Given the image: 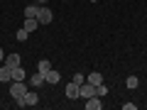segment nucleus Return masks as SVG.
Returning <instances> with one entry per match:
<instances>
[{
  "mask_svg": "<svg viewBox=\"0 0 147 110\" xmlns=\"http://www.w3.org/2000/svg\"><path fill=\"white\" fill-rule=\"evenodd\" d=\"M5 61V52H3V49H0V64Z\"/></svg>",
  "mask_w": 147,
  "mask_h": 110,
  "instance_id": "nucleus-20",
  "label": "nucleus"
},
{
  "mask_svg": "<svg viewBox=\"0 0 147 110\" xmlns=\"http://www.w3.org/2000/svg\"><path fill=\"white\" fill-rule=\"evenodd\" d=\"M20 61H22V59H20V54H7L3 64H5V66H10V68H15V66H20Z\"/></svg>",
  "mask_w": 147,
  "mask_h": 110,
  "instance_id": "nucleus-8",
  "label": "nucleus"
},
{
  "mask_svg": "<svg viewBox=\"0 0 147 110\" xmlns=\"http://www.w3.org/2000/svg\"><path fill=\"white\" fill-rule=\"evenodd\" d=\"M86 81L93 83V86H98V83H103V73H100V71H91L88 76H86Z\"/></svg>",
  "mask_w": 147,
  "mask_h": 110,
  "instance_id": "nucleus-9",
  "label": "nucleus"
},
{
  "mask_svg": "<svg viewBox=\"0 0 147 110\" xmlns=\"http://www.w3.org/2000/svg\"><path fill=\"white\" fill-rule=\"evenodd\" d=\"M22 27H25L27 32H34L37 27H39V22H37V17H25V22H22Z\"/></svg>",
  "mask_w": 147,
  "mask_h": 110,
  "instance_id": "nucleus-11",
  "label": "nucleus"
},
{
  "mask_svg": "<svg viewBox=\"0 0 147 110\" xmlns=\"http://www.w3.org/2000/svg\"><path fill=\"white\" fill-rule=\"evenodd\" d=\"M25 78H27V73H25V68H22V66L12 68V81H25Z\"/></svg>",
  "mask_w": 147,
  "mask_h": 110,
  "instance_id": "nucleus-13",
  "label": "nucleus"
},
{
  "mask_svg": "<svg viewBox=\"0 0 147 110\" xmlns=\"http://www.w3.org/2000/svg\"><path fill=\"white\" fill-rule=\"evenodd\" d=\"M84 81H86V76H84V73H76V76H74V83H84Z\"/></svg>",
  "mask_w": 147,
  "mask_h": 110,
  "instance_id": "nucleus-19",
  "label": "nucleus"
},
{
  "mask_svg": "<svg viewBox=\"0 0 147 110\" xmlns=\"http://www.w3.org/2000/svg\"><path fill=\"white\" fill-rule=\"evenodd\" d=\"M125 86H127V88H130V91H135L137 86H140V81H137V76H127V81H125Z\"/></svg>",
  "mask_w": 147,
  "mask_h": 110,
  "instance_id": "nucleus-16",
  "label": "nucleus"
},
{
  "mask_svg": "<svg viewBox=\"0 0 147 110\" xmlns=\"http://www.w3.org/2000/svg\"><path fill=\"white\" fill-rule=\"evenodd\" d=\"M49 68H52V61H49V59H39V64H37V71H39V73H47Z\"/></svg>",
  "mask_w": 147,
  "mask_h": 110,
  "instance_id": "nucleus-14",
  "label": "nucleus"
},
{
  "mask_svg": "<svg viewBox=\"0 0 147 110\" xmlns=\"http://www.w3.org/2000/svg\"><path fill=\"white\" fill-rule=\"evenodd\" d=\"M27 91H30V88H27V83H22V81H12V86H10V95L15 100H20Z\"/></svg>",
  "mask_w": 147,
  "mask_h": 110,
  "instance_id": "nucleus-1",
  "label": "nucleus"
},
{
  "mask_svg": "<svg viewBox=\"0 0 147 110\" xmlns=\"http://www.w3.org/2000/svg\"><path fill=\"white\" fill-rule=\"evenodd\" d=\"M66 98H71V100L79 98V83H74V81H71V83L66 86Z\"/></svg>",
  "mask_w": 147,
  "mask_h": 110,
  "instance_id": "nucleus-10",
  "label": "nucleus"
},
{
  "mask_svg": "<svg viewBox=\"0 0 147 110\" xmlns=\"http://www.w3.org/2000/svg\"><path fill=\"white\" fill-rule=\"evenodd\" d=\"M30 83L34 86V88H39V86H44V83H47V81H44V73L34 71V73H32V76H30Z\"/></svg>",
  "mask_w": 147,
  "mask_h": 110,
  "instance_id": "nucleus-7",
  "label": "nucleus"
},
{
  "mask_svg": "<svg viewBox=\"0 0 147 110\" xmlns=\"http://www.w3.org/2000/svg\"><path fill=\"white\" fill-rule=\"evenodd\" d=\"M27 34H30V32H27L25 27H20V30H17V39H20V42H25V39H27Z\"/></svg>",
  "mask_w": 147,
  "mask_h": 110,
  "instance_id": "nucleus-17",
  "label": "nucleus"
},
{
  "mask_svg": "<svg viewBox=\"0 0 147 110\" xmlns=\"http://www.w3.org/2000/svg\"><path fill=\"white\" fill-rule=\"evenodd\" d=\"M0 81H3V83H12V68L5 66V64L0 66Z\"/></svg>",
  "mask_w": 147,
  "mask_h": 110,
  "instance_id": "nucleus-6",
  "label": "nucleus"
},
{
  "mask_svg": "<svg viewBox=\"0 0 147 110\" xmlns=\"http://www.w3.org/2000/svg\"><path fill=\"white\" fill-rule=\"evenodd\" d=\"M103 108V103H100L98 95H91V98H86V110H100Z\"/></svg>",
  "mask_w": 147,
  "mask_h": 110,
  "instance_id": "nucleus-5",
  "label": "nucleus"
},
{
  "mask_svg": "<svg viewBox=\"0 0 147 110\" xmlns=\"http://www.w3.org/2000/svg\"><path fill=\"white\" fill-rule=\"evenodd\" d=\"M91 3H96V0H91Z\"/></svg>",
  "mask_w": 147,
  "mask_h": 110,
  "instance_id": "nucleus-21",
  "label": "nucleus"
},
{
  "mask_svg": "<svg viewBox=\"0 0 147 110\" xmlns=\"http://www.w3.org/2000/svg\"><path fill=\"white\" fill-rule=\"evenodd\" d=\"M15 103L20 105V108H27V105H37V103H39V95H37V93H32V91H27V93L22 95L20 100H15Z\"/></svg>",
  "mask_w": 147,
  "mask_h": 110,
  "instance_id": "nucleus-2",
  "label": "nucleus"
},
{
  "mask_svg": "<svg viewBox=\"0 0 147 110\" xmlns=\"http://www.w3.org/2000/svg\"><path fill=\"white\" fill-rule=\"evenodd\" d=\"M105 93H108V88H105L103 83H98V86H96V95H98V98H100V95H105Z\"/></svg>",
  "mask_w": 147,
  "mask_h": 110,
  "instance_id": "nucleus-18",
  "label": "nucleus"
},
{
  "mask_svg": "<svg viewBox=\"0 0 147 110\" xmlns=\"http://www.w3.org/2000/svg\"><path fill=\"white\" fill-rule=\"evenodd\" d=\"M91 95H96V86L93 83H88V81H84V83L79 86V98H91Z\"/></svg>",
  "mask_w": 147,
  "mask_h": 110,
  "instance_id": "nucleus-3",
  "label": "nucleus"
},
{
  "mask_svg": "<svg viewBox=\"0 0 147 110\" xmlns=\"http://www.w3.org/2000/svg\"><path fill=\"white\" fill-rule=\"evenodd\" d=\"M37 22H39V25H49V22H52V10H49V7H44V5H39Z\"/></svg>",
  "mask_w": 147,
  "mask_h": 110,
  "instance_id": "nucleus-4",
  "label": "nucleus"
},
{
  "mask_svg": "<svg viewBox=\"0 0 147 110\" xmlns=\"http://www.w3.org/2000/svg\"><path fill=\"white\" fill-rule=\"evenodd\" d=\"M37 12H39V5H27L25 7V17H37Z\"/></svg>",
  "mask_w": 147,
  "mask_h": 110,
  "instance_id": "nucleus-15",
  "label": "nucleus"
},
{
  "mask_svg": "<svg viewBox=\"0 0 147 110\" xmlns=\"http://www.w3.org/2000/svg\"><path fill=\"white\" fill-rule=\"evenodd\" d=\"M59 78H61V76H59V71H54V68H49V71L44 73V81H47V83H59Z\"/></svg>",
  "mask_w": 147,
  "mask_h": 110,
  "instance_id": "nucleus-12",
  "label": "nucleus"
}]
</instances>
